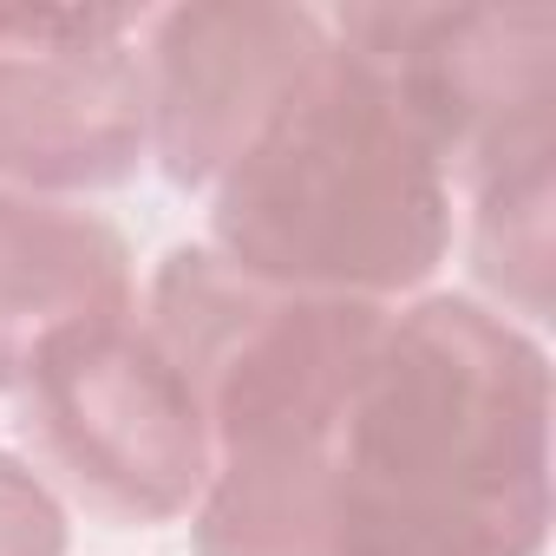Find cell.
<instances>
[{
  "instance_id": "cell-9",
  "label": "cell",
  "mask_w": 556,
  "mask_h": 556,
  "mask_svg": "<svg viewBox=\"0 0 556 556\" xmlns=\"http://www.w3.org/2000/svg\"><path fill=\"white\" fill-rule=\"evenodd\" d=\"M0 556H66V510L14 452H0Z\"/></svg>"
},
{
  "instance_id": "cell-8",
  "label": "cell",
  "mask_w": 556,
  "mask_h": 556,
  "mask_svg": "<svg viewBox=\"0 0 556 556\" xmlns=\"http://www.w3.org/2000/svg\"><path fill=\"white\" fill-rule=\"evenodd\" d=\"M549 184H556V164L471 190V203H478L471 268H478V282L523 321L549 315Z\"/></svg>"
},
{
  "instance_id": "cell-6",
  "label": "cell",
  "mask_w": 556,
  "mask_h": 556,
  "mask_svg": "<svg viewBox=\"0 0 556 556\" xmlns=\"http://www.w3.org/2000/svg\"><path fill=\"white\" fill-rule=\"evenodd\" d=\"M138 27V14H105L73 40L0 53V177L27 197L118 190L138 177L151 157Z\"/></svg>"
},
{
  "instance_id": "cell-4",
  "label": "cell",
  "mask_w": 556,
  "mask_h": 556,
  "mask_svg": "<svg viewBox=\"0 0 556 556\" xmlns=\"http://www.w3.org/2000/svg\"><path fill=\"white\" fill-rule=\"evenodd\" d=\"M21 439L79 504L118 523H170L210 484L203 413L164 348L131 321L79 328L34 361Z\"/></svg>"
},
{
  "instance_id": "cell-3",
  "label": "cell",
  "mask_w": 556,
  "mask_h": 556,
  "mask_svg": "<svg viewBox=\"0 0 556 556\" xmlns=\"http://www.w3.org/2000/svg\"><path fill=\"white\" fill-rule=\"evenodd\" d=\"M328 34L380 73L445 184L556 164V8H348Z\"/></svg>"
},
{
  "instance_id": "cell-2",
  "label": "cell",
  "mask_w": 556,
  "mask_h": 556,
  "mask_svg": "<svg viewBox=\"0 0 556 556\" xmlns=\"http://www.w3.org/2000/svg\"><path fill=\"white\" fill-rule=\"evenodd\" d=\"M452 242V184L380 73L328 53L210 190V249L289 295L387 302Z\"/></svg>"
},
{
  "instance_id": "cell-10",
  "label": "cell",
  "mask_w": 556,
  "mask_h": 556,
  "mask_svg": "<svg viewBox=\"0 0 556 556\" xmlns=\"http://www.w3.org/2000/svg\"><path fill=\"white\" fill-rule=\"evenodd\" d=\"M105 14H86V8H73V14H60V8H0V53L8 47H47V40H73V34H86V27H99Z\"/></svg>"
},
{
  "instance_id": "cell-7",
  "label": "cell",
  "mask_w": 556,
  "mask_h": 556,
  "mask_svg": "<svg viewBox=\"0 0 556 556\" xmlns=\"http://www.w3.org/2000/svg\"><path fill=\"white\" fill-rule=\"evenodd\" d=\"M105 321H131L125 236L79 203L0 190V393H21L53 341Z\"/></svg>"
},
{
  "instance_id": "cell-1",
  "label": "cell",
  "mask_w": 556,
  "mask_h": 556,
  "mask_svg": "<svg viewBox=\"0 0 556 556\" xmlns=\"http://www.w3.org/2000/svg\"><path fill=\"white\" fill-rule=\"evenodd\" d=\"M543 530V348L465 295L387 315L328 439V556H536Z\"/></svg>"
},
{
  "instance_id": "cell-5",
  "label": "cell",
  "mask_w": 556,
  "mask_h": 556,
  "mask_svg": "<svg viewBox=\"0 0 556 556\" xmlns=\"http://www.w3.org/2000/svg\"><path fill=\"white\" fill-rule=\"evenodd\" d=\"M328 53V21L268 0H203L144 21V105L151 157L177 190H216V177L262 138Z\"/></svg>"
}]
</instances>
